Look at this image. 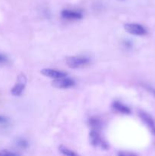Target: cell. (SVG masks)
Returning a JSON list of instances; mask_svg holds the SVG:
<instances>
[{
    "label": "cell",
    "mask_w": 155,
    "mask_h": 156,
    "mask_svg": "<svg viewBox=\"0 0 155 156\" xmlns=\"http://www.w3.org/2000/svg\"><path fill=\"white\" fill-rule=\"evenodd\" d=\"M138 116L141 118V120H142L143 123L147 126V127L148 128L150 133L153 136H155V122L153 119L152 118L151 116L144 111H138Z\"/></svg>",
    "instance_id": "5"
},
{
    "label": "cell",
    "mask_w": 155,
    "mask_h": 156,
    "mask_svg": "<svg viewBox=\"0 0 155 156\" xmlns=\"http://www.w3.org/2000/svg\"><path fill=\"white\" fill-rule=\"evenodd\" d=\"M65 62L69 68L78 69L88 66L91 62V59L84 56H72L67 57Z\"/></svg>",
    "instance_id": "1"
},
{
    "label": "cell",
    "mask_w": 155,
    "mask_h": 156,
    "mask_svg": "<svg viewBox=\"0 0 155 156\" xmlns=\"http://www.w3.org/2000/svg\"><path fill=\"white\" fill-rule=\"evenodd\" d=\"M9 62V59L5 55L0 53V65H4Z\"/></svg>",
    "instance_id": "14"
},
{
    "label": "cell",
    "mask_w": 155,
    "mask_h": 156,
    "mask_svg": "<svg viewBox=\"0 0 155 156\" xmlns=\"http://www.w3.org/2000/svg\"><path fill=\"white\" fill-rule=\"evenodd\" d=\"M41 73H42L43 76L53 79H59V78L67 76V73H65V72L54 69H43L41 70Z\"/></svg>",
    "instance_id": "7"
},
{
    "label": "cell",
    "mask_w": 155,
    "mask_h": 156,
    "mask_svg": "<svg viewBox=\"0 0 155 156\" xmlns=\"http://www.w3.org/2000/svg\"><path fill=\"white\" fill-rule=\"evenodd\" d=\"M90 140H91V144L95 147L100 148L101 149H108V144L101 137L99 129H91L90 132Z\"/></svg>",
    "instance_id": "2"
},
{
    "label": "cell",
    "mask_w": 155,
    "mask_h": 156,
    "mask_svg": "<svg viewBox=\"0 0 155 156\" xmlns=\"http://www.w3.org/2000/svg\"><path fill=\"white\" fill-rule=\"evenodd\" d=\"M61 15L63 18L68 20H79L83 18V15L78 11L65 9L61 12Z\"/></svg>",
    "instance_id": "8"
},
{
    "label": "cell",
    "mask_w": 155,
    "mask_h": 156,
    "mask_svg": "<svg viewBox=\"0 0 155 156\" xmlns=\"http://www.w3.org/2000/svg\"><path fill=\"white\" fill-rule=\"evenodd\" d=\"M89 123L91 129L100 130V129L101 128V122L97 117H91L89 120Z\"/></svg>",
    "instance_id": "10"
},
{
    "label": "cell",
    "mask_w": 155,
    "mask_h": 156,
    "mask_svg": "<svg viewBox=\"0 0 155 156\" xmlns=\"http://www.w3.org/2000/svg\"><path fill=\"white\" fill-rule=\"evenodd\" d=\"M26 84H27V77L24 73H21L19 76H18V79H17V82L15 85V86L12 88V95L14 96H19L22 94L24 91V88H25Z\"/></svg>",
    "instance_id": "3"
},
{
    "label": "cell",
    "mask_w": 155,
    "mask_h": 156,
    "mask_svg": "<svg viewBox=\"0 0 155 156\" xmlns=\"http://www.w3.org/2000/svg\"><path fill=\"white\" fill-rule=\"evenodd\" d=\"M112 107L114 110L119 113H121L123 114H131V109L129 107L123 105L122 103L119 101H113L112 104Z\"/></svg>",
    "instance_id": "9"
},
{
    "label": "cell",
    "mask_w": 155,
    "mask_h": 156,
    "mask_svg": "<svg viewBox=\"0 0 155 156\" xmlns=\"http://www.w3.org/2000/svg\"><path fill=\"white\" fill-rule=\"evenodd\" d=\"M59 152H60L61 153L64 155H67V156H76L77 155V154H76L75 152H74L73 151L70 150L69 149H68V148L65 147V146H59Z\"/></svg>",
    "instance_id": "11"
},
{
    "label": "cell",
    "mask_w": 155,
    "mask_h": 156,
    "mask_svg": "<svg viewBox=\"0 0 155 156\" xmlns=\"http://www.w3.org/2000/svg\"><path fill=\"white\" fill-rule=\"evenodd\" d=\"M147 90H149V91L152 93V94H153L155 95V88H151V87H149V86H147Z\"/></svg>",
    "instance_id": "17"
},
{
    "label": "cell",
    "mask_w": 155,
    "mask_h": 156,
    "mask_svg": "<svg viewBox=\"0 0 155 156\" xmlns=\"http://www.w3.org/2000/svg\"><path fill=\"white\" fill-rule=\"evenodd\" d=\"M119 155H123V156H126V155H129V156H132V155H134L135 154L133 153H129V152H119L118 153Z\"/></svg>",
    "instance_id": "16"
},
{
    "label": "cell",
    "mask_w": 155,
    "mask_h": 156,
    "mask_svg": "<svg viewBox=\"0 0 155 156\" xmlns=\"http://www.w3.org/2000/svg\"><path fill=\"white\" fill-rule=\"evenodd\" d=\"M9 122V119L3 116H0V125H4Z\"/></svg>",
    "instance_id": "15"
},
{
    "label": "cell",
    "mask_w": 155,
    "mask_h": 156,
    "mask_svg": "<svg viewBox=\"0 0 155 156\" xmlns=\"http://www.w3.org/2000/svg\"><path fill=\"white\" fill-rule=\"evenodd\" d=\"M119 1H125V0H119Z\"/></svg>",
    "instance_id": "18"
},
{
    "label": "cell",
    "mask_w": 155,
    "mask_h": 156,
    "mask_svg": "<svg viewBox=\"0 0 155 156\" xmlns=\"http://www.w3.org/2000/svg\"><path fill=\"white\" fill-rule=\"evenodd\" d=\"M124 28L128 33L131 34L135 35V36H143L147 34L145 27L139 24L135 23H129L124 25Z\"/></svg>",
    "instance_id": "4"
},
{
    "label": "cell",
    "mask_w": 155,
    "mask_h": 156,
    "mask_svg": "<svg viewBox=\"0 0 155 156\" xmlns=\"http://www.w3.org/2000/svg\"><path fill=\"white\" fill-rule=\"evenodd\" d=\"M75 84L74 81L73 79L68 78L67 76L59 79H54L52 82V85L55 88H68L73 87Z\"/></svg>",
    "instance_id": "6"
},
{
    "label": "cell",
    "mask_w": 155,
    "mask_h": 156,
    "mask_svg": "<svg viewBox=\"0 0 155 156\" xmlns=\"http://www.w3.org/2000/svg\"><path fill=\"white\" fill-rule=\"evenodd\" d=\"M16 145L21 149H27L28 147V143L24 139H18L16 141Z\"/></svg>",
    "instance_id": "12"
},
{
    "label": "cell",
    "mask_w": 155,
    "mask_h": 156,
    "mask_svg": "<svg viewBox=\"0 0 155 156\" xmlns=\"http://www.w3.org/2000/svg\"><path fill=\"white\" fill-rule=\"evenodd\" d=\"M0 155H2V156H14V155H18V154L15 153V152H10V151L5 149V150H2L0 152Z\"/></svg>",
    "instance_id": "13"
}]
</instances>
